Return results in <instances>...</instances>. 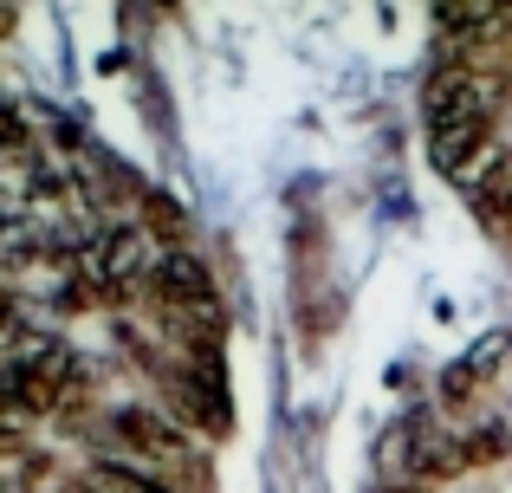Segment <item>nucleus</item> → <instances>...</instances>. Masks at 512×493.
I'll list each match as a JSON object with an SVG mask.
<instances>
[{"instance_id": "obj_2", "label": "nucleus", "mask_w": 512, "mask_h": 493, "mask_svg": "<svg viewBox=\"0 0 512 493\" xmlns=\"http://www.w3.org/2000/svg\"><path fill=\"white\" fill-rule=\"evenodd\" d=\"M111 448L117 461H137V468H163V461H182L188 455V429L169 422L163 409H111Z\"/></svg>"}, {"instance_id": "obj_1", "label": "nucleus", "mask_w": 512, "mask_h": 493, "mask_svg": "<svg viewBox=\"0 0 512 493\" xmlns=\"http://www.w3.org/2000/svg\"><path fill=\"white\" fill-rule=\"evenodd\" d=\"M143 299L156 305V318H221L214 305V279L195 253H163L143 279Z\"/></svg>"}, {"instance_id": "obj_5", "label": "nucleus", "mask_w": 512, "mask_h": 493, "mask_svg": "<svg viewBox=\"0 0 512 493\" xmlns=\"http://www.w3.org/2000/svg\"><path fill=\"white\" fill-rule=\"evenodd\" d=\"M7 338H26V331H20V299L0 286V344H7Z\"/></svg>"}, {"instance_id": "obj_4", "label": "nucleus", "mask_w": 512, "mask_h": 493, "mask_svg": "<svg viewBox=\"0 0 512 493\" xmlns=\"http://www.w3.org/2000/svg\"><path fill=\"white\" fill-rule=\"evenodd\" d=\"M26 130H20V111H0V156H26Z\"/></svg>"}, {"instance_id": "obj_3", "label": "nucleus", "mask_w": 512, "mask_h": 493, "mask_svg": "<svg viewBox=\"0 0 512 493\" xmlns=\"http://www.w3.org/2000/svg\"><path fill=\"white\" fill-rule=\"evenodd\" d=\"M467 202H474V215L487 221L493 234H512V169L506 163L480 169V176L467 182Z\"/></svg>"}]
</instances>
